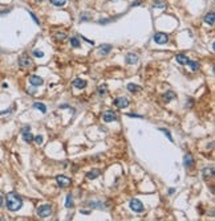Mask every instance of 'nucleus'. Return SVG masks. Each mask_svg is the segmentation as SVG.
<instances>
[{"label": "nucleus", "instance_id": "f257e3e1", "mask_svg": "<svg viewBox=\"0 0 215 221\" xmlns=\"http://www.w3.org/2000/svg\"><path fill=\"white\" fill-rule=\"evenodd\" d=\"M5 203H7L8 211H11V212H18L23 206V199L18 193H15V192H11V193L7 195Z\"/></svg>", "mask_w": 215, "mask_h": 221}, {"label": "nucleus", "instance_id": "f03ea898", "mask_svg": "<svg viewBox=\"0 0 215 221\" xmlns=\"http://www.w3.org/2000/svg\"><path fill=\"white\" fill-rule=\"evenodd\" d=\"M130 209L134 212H137V213H142L143 211H145V206H143V204L141 203L138 199H132L130 200V204H129Z\"/></svg>", "mask_w": 215, "mask_h": 221}, {"label": "nucleus", "instance_id": "7ed1b4c3", "mask_svg": "<svg viewBox=\"0 0 215 221\" xmlns=\"http://www.w3.org/2000/svg\"><path fill=\"white\" fill-rule=\"evenodd\" d=\"M37 214H39V217H41V219L49 217L50 214H52V206L48 205V204H44V205H41L40 208L37 209Z\"/></svg>", "mask_w": 215, "mask_h": 221}, {"label": "nucleus", "instance_id": "20e7f679", "mask_svg": "<svg viewBox=\"0 0 215 221\" xmlns=\"http://www.w3.org/2000/svg\"><path fill=\"white\" fill-rule=\"evenodd\" d=\"M56 181H57L59 187H61V188H67V187H69L70 183H72L70 177L65 176V175H57V176H56Z\"/></svg>", "mask_w": 215, "mask_h": 221}, {"label": "nucleus", "instance_id": "39448f33", "mask_svg": "<svg viewBox=\"0 0 215 221\" xmlns=\"http://www.w3.org/2000/svg\"><path fill=\"white\" fill-rule=\"evenodd\" d=\"M153 39H154V41L157 42V44H159V45H163V44H166V42L169 41V36L166 35V33H163V32L155 33Z\"/></svg>", "mask_w": 215, "mask_h": 221}, {"label": "nucleus", "instance_id": "423d86ee", "mask_svg": "<svg viewBox=\"0 0 215 221\" xmlns=\"http://www.w3.org/2000/svg\"><path fill=\"white\" fill-rule=\"evenodd\" d=\"M19 65H20V68H23V69H27V68L32 66V60H31L28 56L24 55L19 58Z\"/></svg>", "mask_w": 215, "mask_h": 221}, {"label": "nucleus", "instance_id": "0eeeda50", "mask_svg": "<svg viewBox=\"0 0 215 221\" xmlns=\"http://www.w3.org/2000/svg\"><path fill=\"white\" fill-rule=\"evenodd\" d=\"M114 105L118 107V109H125V107L129 106V101L126 100L125 97H118L114 100Z\"/></svg>", "mask_w": 215, "mask_h": 221}, {"label": "nucleus", "instance_id": "6e6552de", "mask_svg": "<svg viewBox=\"0 0 215 221\" xmlns=\"http://www.w3.org/2000/svg\"><path fill=\"white\" fill-rule=\"evenodd\" d=\"M104 122H106V123H110V122L116 121L117 119V115H116V113L113 111V110H108L105 111V114H104Z\"/></svg>", "mask_w": 215, "mask_h": 221}, {"label": "nucleus", "instance_id": "1a4fd4ad", "mask_svg": "<svg viewBox=\"0 0 215 221\" xmlns=\"http://www.w3.org/2000/svg\"><path fill=\"white\" fill-rule=\"evenodd\" d=\"M29 82H31V85H33V86H41V85L44 84V80L41 77H39V76H31Z\"/></svg>", "mask_w": 215, "mask_h": 221}, {"label": "nucleus", "instance_id": "9d476101", "mask_svg": "<svg viewBox=\"0 0 215 221\" xmlns=\"http://www.w3.org/2000/svg\"><path fill=\"white\" fill-rule=\"evenodd\" d=\"M73 86L76 87V89H84V87H86V81L85 80H81V78H76V80H73Z\"/></svg>", "mask_w": 215, "mask_h": 221}, {"label": "nucleus", "instance_id": "9b49d317", "mask_svg": "<svg viewBox=\"0 0 215 221\" xmlns=\"http://www.w3.org/2000/svg\"><path fill=\"white\" fill-rule=\"evenodd\" d=\"M125 61H126V64H129V65H134L138 62V56L134 55V53H129V55L126 56Z\"/></svg>", "mask_w": 215, "mask_h": 221}, {"label": "nucleus", "instance_id": "f8f14e48", "mask_svg": "<svg viewBox=\"0 0 215 221\" xmlns=\"http://www.w3.org/2000/svg\"><path fill=\"white\" fill-rule=\"evenodd\" d=\"M205 23H206V24H208L210 27H213V25L215 24V16H214V12H208V13H206V16H205Z\"/></svg>", "mask_w": 215, "mask_h": 221}, {"label": "nucleus", "instance_id": "ddd939ff", "mask_svg": "<svg viewBox=\"0 0 215 221\" xmlns=\"http://www.w3.org/2000/svg\"><path fill=\"white\" fill-rule=\"evenodd\" d=\"M174 98H177V94H175L173 90H167V92L163 94V100H165V102H170L173 101Z\"/></svg>", "mask_w": 215, "mask_h": 221}, {"label": "nucleus", "instance_id": "4468645a", "mask_svg": "<svg viewBox=\"0 0 215 221\" xmlns=\"http://www.w3.org/2000/svg\"><path fill=\"white\" fill-rule=\"evenodd\" d=\"M183 164H185V167H191L194 164V159L191 156V154H186L183 156Z\"/></svg>", "mask_w": 215, "mask_h": 221}, {"label": "nucleus", "instance_id": "2eb2a0df", "mask_svg": "<svg viewBox=\"0 0 215 221\" xmlns=\"http://www.w3.org/2000/svg\"><path fill=\"white\" fill-rule=\"evenodd\" d=\"M100 174H101L100 169H92V171H89L86 174V177H88V179H90V180H94V179H97V177L100 176Z\"/></svg>", "mask_w": 215, "mask_h": 221}, {"label": "nucleus", "instance_id": "dca6fc26", "mask_svg": "<svg viewBox=\"0 0 215 221\" xmlns=\"http://www.w3.org/2000/svg\"><path fill=\"white\" fill-rule=\"evenodd\" d=\"M202 174H203V177H213L214 176V168L213 167H210V168H205L202 171Z\"/></svg>", "mask_w": 215, "mask_h": 221}, {"label": "nucleus", "instance_id": "f3484780", "mask_svg": "<svg viewBox=\"0 0 215 221\" xmlns=\"http://www.w3.org/2000/svg\"><path fill=\"white\" fill-rule=\"evenodd\" d=\"M175 60H177V62H179L181 65H186V64H187L189 58L186 57L185 55H177V56H175Z\"/></svg>", "mask_w": 215, "mask_h": 221}, {"label": "nucleus", "instance_id": "a211bd4d", "mask_svg": "<svg viewBox=\"0 0 215 221\" xmlns=\"http://www.w3.org/2000/svg\"><path fill=\"white\" fill-rule=\"evenodd\" d=\"M112 50V45L110 44H104V45H101V55H108V53Z\"/></svg>", "mask_w": 215, "mask_h": 221}, {"label": "nucleus", "instance_id": "6ab92c4d", "mask_svg": "<svg viewBox=\"0 0 215 221\" xmlns=\"http://www.w3.org/2000/svg\"><path fill=\"white\" fill-rule=\"evenodd\" d=\"M33 107L37 110H40L41 113H47V106H45L44 103H40V102H36V103H33Z\"/></svg>", "mask_w": 215, "mask_h": 221}, {"label": "nucleus", "instance_id": "aec40b11", "mask_svg": "<svg viewBox=\"0 0 215 221\" xmlns=\"http://www.w3.org/2000/svg\"><path fill=\"white\" fill-rule=\"evenodd\" d=\"M23 139H24V142H27V143H31V142L33 140V135L31 134L29 131L23 132Z\"/></svg>", "mask_w": 215, "mask_h": 221}, {"label": "nucleus", "instance_id": "412c9836", "mask_svg": "<svg viewBox=\"0 0 215 221\" xmlns=\"http://www.w3.org/2000/svg\"><path fill=\"white\" fill-rule=\"evenodd\" d=\"M128 90L130 93H137L141 90V86H138V85H134V84H129L128 85Z\"/></svg>", "mask_w": 215, "mask_h": 221}, {"label": "nucleus", "instance_id": "4be33fe9", "mask_svg": "<svg viewBox=\"0 0 215 221\" xmlns=\"http://www.w3.org/2000/svg\"><path fill=\"white\" fill-rule=\"evenodd\" d=\"M186 65H189V66L191 68V70H194V72H197V70L199 69V65H198V62H195V61L187 60V64H186Z\"/></svg>", "mask_w": 215, "mask_h": 221}, {"label": "nucleus", "instance_id": "5701e85b", "mask_svg": "<svg viewBox=\"0 0 215 221\" xmlns=\"http://www.w3.org/2000/svg\"><path fill=\"white\" fill-rule=\"evenodd\" d=\"M50 3H52V5H55V7H63V5H65L67 0H50Z\"/></svg>", "mask_w": 215, "mask_h": 221}, {"label": "nucleus", "instance_id": "b1692460", "mask_svg": "<svg viewBox=\"0 0 215 221\" xmlns=\"http://www.w3.org/2000/svg\"><path fill=\"white\" fill-rule=\"evenodd\" d=\"M65 206H67V208H72V206H73L72 195H68V196H67V200H65Z\"/></svg>", "mask_w": 215, "mask_h": 221}, {"label": "nucleus", "instance_id": "393cba45", "mask_svg": "<svg viewBox=\"0 0 215 221\" xmlns=\"http://www.w3.org/2000/svg\"><path fill=\"white\" fill-rule=\"evenodd\" d=\"M70 45L73 48H80V41L77 37H70Z\"/></svg>", "mask_w": 215, "mask_h": 221}, {"label": "nucleus", "instance_id": "a878e982", "mask_svg": "<svg viewBox=\"0 0 215 221\" xmlns=\"http://www.w3.org/2000/svg\"><path fill=\"white\" fill-rule=\"evenodd\" d=\"M159 130L163 132V134L166 135V137L169 138V140H171V142H173V137H171V134H170V131H169V130H166V129H159Z\"/></svg>", "mask_w": 215, "mask_h": 221}, {"label": "nucleus", "instance_id": "bb28decb", "mask_svg": "<svg viewBox=\"0 0 215 221\" xmlns=\"http://www.w3.org/2000/svg\"><path fill=\"white\" fill-rule=\"evenodd\" d=\"M33 139H35V142L37 144H41V143H43V140H44V138H43V135H37V137H35Z\"/></svg>", "mask_w": 215, "mask_h": 221}, {"label": "nucleus", "instance_id": "cd10ccee", "mask_svg": "<svg viewBox=\"0 0 215 221\" xmlns=\"http://www.w3.org/2000/svg\"><path fill=\"white\" fill-rule=\"evenodd\" d=\"M154 7H157V8H165L166 4H165V3H162V1H155L154 3Z\"/></svg>", "mask_w": 215, "mask_h": 221}, {"label": "nucleus", "instance_id": "c85d7f7f", "mask_svg": "<svg viewBox=\"0 0 215 221\" xmlns=\"http://www.w3.org/2000/svg\"><path fill=\"white\" fill-rule=\"evenodd\" d=\"M33 55H35V57H44V52H41V50H33Z\"/></svg>", "mask_w": 215, "mask_h": 221}, {"label": "nucleus", "instance_id": "c756f323", "mask_svg": "<svg viewBox=\"0 0 215 221\" xmlns=\"http://www.w3.org/2000/svg\"><path fill=\"white\" fill-rule=\"evenodd\" d=\"M29 15H31V17H32V19H33V21H35V23H36V24H37V25H40V21H39V19H37V17H36V16H35V13L29 12Z\"/></svg>", "mask_w": 215, "mask_h": 221}, {"label": "nucleus", "instance_id": "7c9ffc66", "mask_svg": "<svg viewBox=\"0 0 215 221\" xmlns=\"http://www.w3.org/2000/svg\"><path fill=\"white\" fill-rule=\"evenodd\" d=\"M65 37H67V35H65V33H57V39H59V40H65Z\"/></svg>", "mask_w": 215, "mask_h": 221}, {"label": "nucleus", "instance_id": "2f4dec72", "mask_svg": "<svg viewBox=\"0 0 215 221\" xmlns=\"http://www.w3.org/2000/svg\"><path fill=\"white\" fill-rule=\"evenodd\" d=\"M31 130V127L29 126H25V127H23V130H21V134L23 132H27V131H29Z\"/></svg>", "mask_w": 215, "mask_h": 221}, {"label": "nucleus", "instance_id": "473e14b6", "mask_svg": "<svg viewBox=\"0 0 215 221\" xmlns=\"http://www.w3.org/2000/svg\"><path fill=\"white\" fill-rule=\"evenodd\" d=\"M98 93H100V94H105V87H100V89H98Z\"/></svg>", "mask_w": 215, "mask_h": 221}, {"label": "nucleus", "instance_id": "72a5a7b5", "mask_svg": "<svg viewBox=\"0 0 215 221\" xmlns=\"http://www.w3.org/2000/svg\"><path fill=\"white\" fill-rule=\"evenodd\" d=\"M129 117H134V118H142V115H138V114H129Z\"/></svg>", "mask_w": 215, "mask_h": 221}, {"label": "nucleus", "instance_id": "f704fd0d", "mask_svg": "<svg viewBox=\"0 0 215 221\" xmlns=\"http://www.w3.org/2000/svg\"><path fill=\"white\" fill-rule=\"evenodd\" d=\"M11 113V110H4V111H0V115H3V114H10Z\"/></svg>", "mask_w": 215, "mask_h": 221}, {"label": "nucleus", "instance_id": "c9c22d12", "mask_svg": "<svg viewBox=\"0 0 215 221\" xmlns=\"http://www.w3.org/2000/svg\"><path fill=\"white\" fill-rule=\"evenodd\" d=\"M1 206H3V197L0 196V208H1Z\"/></svg>", "mask_w": 215, "mask_h": 221}, {"label": "nucleus", "instance_id": "e433bc0d", "mask_svg": "<svg viewBox=\"0 0 215 221\" xmlns=\"http://www.w3.org/2000/svg\"><path fill=\"white\" fill-rule=\"evenodd\" d=\"M169 193H170V195H173V193H174V189H173V188H170V189H169Z\"/></svg>", "mask_w": 215, "mask_h": 221}, {"label": "nucleus", "instance_id": "4c0bfd02", "mask_svg": "<svg viewBox=\"0 0 215 221\" xmlns=\"http://www.w3.org/2000/svg\"><path fill=\"white\" fill-rule=\"evenodd\" d=\"M36 1H44V0H36Z\"/></svg>", "mask_w": 215, "mask_h": 221}]
</instances>
